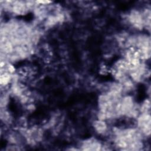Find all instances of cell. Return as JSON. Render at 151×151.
Here are the masks:
<instances>
[{
  "label": "cell",
  "mask_w": 151,
  "mask_h": 151,
  "mask_svg": "<svg viewBox=\"0 0 151 151\" xmlns=\"http://www.w3.org/2000/svg\"><path fill=\"white\" fill-rule=\"evenodd\" d=\"M94 127L96 131L100 133H104L107 129V124L104 120H97L94 122Z\"/></svg>",
  "instance_id": "obj_1"
}]
</instances>
